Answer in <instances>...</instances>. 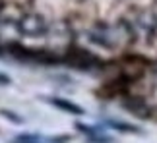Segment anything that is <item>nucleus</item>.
I'll use <instances>...</instances> for the list:
<instances>
[{
	"label": "nucleus",
	"instance_id": "1",
	"mask_svg": "<svg viewBox=\"0 0 157 143\" xmlns=\"http://www.w3.org/2000/svg\"><path fill=\"white\" fill-rule=\"evenodd\" d=\"M17 31L21 35H27V37H39L47 31V21L43 16L29 12L17 20Z\"/></svg>",
	"mask_w": 157,
	"mask_h": 143
},
{
	"label": "nucleus",
	"instance_id": "2",
	"mask_svg": "<svg viewBox=\"0 0 157 143\" xmlns=\"http://www.w3.org/2000/svg\"><path fill=\"white\" fill-rule=\"evenodd\" d=\"M72 66L80 68V70H89L91 66H99V58L93 56L89 50H83V49H78V46H72L68 49V56H66Z\"/></svg>",
	"mask_w": 157,
	"mask_h": 143
},
{
	"label": "nucleus",
	"instance_id": "3",
	"mask_svg": "<svg viewBox=\"0 0 157 143\" xmlns=\"http://www.w3.org/2000/svg\"><path fill=\"white\" fill-rule=\"evenodd\" d=\"M49 103H51L52 106H56V108L64 110V112H70V114H83V108H82V106L70 103V101H66V99L54 97V99H49Z\"/></svg>",
	"mask_w": 157,
	"mask_h": 143
},
{
	"label": "nucleus",
	"instance_id": "4",
	"mask_svg": "<svg viewBox=\"0 0 157 143\" xmlns=\"http://www.w3.org/2000/svg\"><path fill=\"white\" fill-rule=\"evenodd\" d=\"M111 126H114V128H122V132H138V128H134V126H126V124H120V122H111Z\"/></svg>",
	"mask_w": 157,
	"mask_h": 143
},
{
	"label": "nucleus",
	"instance_id": "5",
	"mask_svg": "<svg viewBox=\"0 0 157 143\" xmlns=\"http://www.w3.org/2000/svg\"><path fill=\"white\" fill-rule=\"evenodd\" d=\"M16 143H35V141H33V138H20Z\"/></svg>",
	"mask_w": 157,
	"mask_h": 143
},
{
	"label": "nucleus",
	"instance_id": "6",
	"mask_svg": "<svg viewBox=\"0 0 157 143\" xmlns=\"http://www.w3.org/2000/svg\"><path fill=\"white\" fill-rule=\"evenodd\" d=\"M0 10H2V0H0Z\"/></svg>",
	"mask_w": 157,
	"mask_h": 143
}]
</instances>
